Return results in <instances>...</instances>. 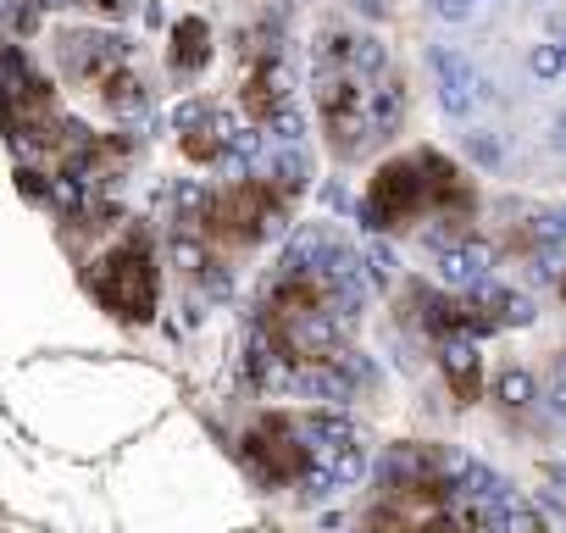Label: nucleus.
I'll return each mask as SVG.
<instances>
[{
    "label": "nucleus",
    "instance_id": "nucleus-1",
    "mask_svg": "<svg viewBox=\"0 0 566 533\" xmlns=\"http://www.w3.org/2000/svg\"><path fill=\"white\" fill-rule=\"evenodd\" d=\"M56 45H62L56 51L62 56V73L78 79V84H101V79H112L128 62V40L112 34V29H67Z\"/></svg>",
    "mask_w": 566,
    "mask_h": 533
},
{
    "label": "nucleus",
    "instance_id": "nucleus-2",
    "mask_svg": "<svg viewBox=\"0 0 566 533\" xmlns=\"http://www.w3.org/2000/svg\"><path fill=\"white\" fill-rule=\"evenodd\" d=\"M428 67L439 73V106H444V117H467L472 112V90H478V67L461 56V51H444V45H433L428 51Z\"/></svg>",
    "mask_w": 566,
    "mask_h": 533
},
{
    "label": "nucleus",
    "instance_id": "nucleus-3",
    "mask_svg": "<svg viewBox=\"0 0 566 533\" xmlns=\"http://www.w3.org/2000/svg\"><path fill=\"white\" fill-rule=\"evenodd\" d=\"M494 266V250L483 239H455L439 250V284L444 290H478Z\"/></svg>",
    "mask_w": 566,
    "mask_h": 533
},
{
    "label": "nucleus",
    "instance_id": "nucleus-4",
    "mask_svg": "<svg viewBox=\"0 0 566 533\" xmlns=\"http://www.w3.org/2000/svg\"><path fill=\"white\" fill-rule=\"evenodd\" d=\"M101 101H106V112H112V117H139V112L150 106L145 84H139L128 67H117L112 79H101Z\"/></svg>",
    "mask_w": 566,
    "mask_h": 533
},
{
    "label": "nucleus",
    "instance_id": "nucleus-5",
    "mask_svg": "<svg viewBox=\"0 0 566 533\" xmlns=\"http://www.w3.org/2000/svg\"><path fill=\"white\" fill-rule=\"evenodd\" d=\"M266 173H272L277 195H301V189H306V178H312V161H306V150H301V145H277V156L266 161Z\"/></svg>",
    "mask_w": 566,
    "mask_h": 533
},
{
    "label": "nucleus",
    "instance_id": "nucleus-6",
    "mask_svg": "<svg viewBox=\"0 0 566 533\" xmlns=\"http://www.w3.org/2000/svg\"><path fill=\"white\" fill-rule=\"evenodd\" d=\"M206 56H211V34H206V23H200V18L178 23V51H172V67H178V73H195V67H206Z\"/></svg>",
    "mask_w": 566,
    "mask_h": 533
},
{
    "label": "nucleus",
    "instance_id": "nucleus-7",
    "mask_svg": "<svg viewBox=\"0 0 566 533\" xmlns=\"http://www.w3.org/2000/svg\"><path fill=\"white\" fill-rule=\"evenodd\" d=\"M400 112H406V90L395 79L378 84V90H367V123H373V134H389L400 123Z\"/></svg>",
    "mask_w": 566,
    "mask_h": 533
},
{
    "label": "nucleus",
    "instance_id": "nucleus-8",
    "mask_svg": "<svg viewBox=\"0 0 566 533\" xmlns=\"http://www.w3.org/2000/svg\"><path fill=\"white\" fill-rule=\"evenodd\" d=\"M384 67H389V51H384V40H373V34H361V40H350V79H384Z\"/></svg>",
    "mask_w": 566,
    "mask_h": 533
},
{
    "label": "nucleus",
    "instance_id": "nucleus-9",
    "mask_svg": "<svg viewBox=\"0 0 566 533\" xmlns=\"http://www.w3.org/2000/svg\"><path fill=\"white\" fill-rule=\"evenodd\" d=\"M266 134H272L277 145H301V139H306V117H301V106H290V101L272 106V112H266Z\"/></svg>",
    "mask_w": 566,
    "mask_h": 533
},
{
    "label": "nucleus",
    "instance_id": "nucleus-10",
    "mask_svg": "<svg viewBox=\"0 0 566 533\" xmlns=\"http://www.w3.org/2000/svg\"><path fill=\"white\" fill-rule=\"evenodd\" d=\"M467 156L478 161V167H500L505 161V145H500V134H467Z\"/></svg>",
    "mask_w": 566,
    "mask_h": 533
},
{
    "label": "nucleus",
    "instance_id": "nucleus-11",
    "mask_svg": "<svg viewBox=\"0 0 566 533\" xmlns=\"http://www.w3.org/2000/svg\"><path fill=\"white\" fill-rule=\"evenodd\" d=\"M494 395H500L505 406H527V400H533V378H527L522 367H511V373H500V384H494Z\"/></svg>",
    "mask_w": 566,
    "mask_h": 533
},
{
    "label": "nucleus",
    "instance_id": "nucleus-12",
    "mask_svg": "<svg viewBox=\"0 0 566 533\" xmlns=\"http://www.w3.org/2000/svg\"><path fill=\"white\" fill-rule=\"evenodd\" d=\"M527 73L533 79H560L566 67H560V45H533L527 51Z\"/></svg>",
    "mask_w": 566,
    "mask_h": 533
},
{
    "label": "nucleus",
    "instance_id": "nucleus-13",
    "mask_svg": "<svg viewBox=\"0 0 566 533\" xmlns=\"http://www.w3.org/2000/svg\"><path fill=\"white\" fill-rule=\"evenodd\" d=\"M478 7H472V0H433V18L439 23H467Z\"/></svg>",
    "mask_w": 566,
    "mask_h": 533
},
{
    "label": "nucleus",
    "instance_id": "nucleus-14",
    "mask_svg": "<svg viewBox=\"0 0 566 533\" xmlns=\"http://www.w3.org/2000/svg\"><path fill=\"white\" fill-rule=\"evenodd\" d=\"M549 145H555V150H566V112L549 123Z\"/></svg>",
    "mask_w": 566,
    "mask_h": 533
},
{
    "label": "nucleus",
    "instance_id": "nucleus-15",
    "mask_svg": "<svg viewBox=\"0 0 566 533\" xmlns=\"http://www.w3.org/2000/svg\"><path fill=\"white\" fill-rule=\"evenodd\" d=\"M84 7H95V12H128L134 0H84Z\"/></svg>",
    "mask_w": 566,
    "mask_h": 533
},
{
    "label": "nucleus",
    "instance_id": "nucleus-16",
    "mask_svg": "<svg viewBox=\"0 0 566 533\" xmlns=\"http://www.w3.org/2000/svg\"><path fill=\"white\" fill-rule=\"evenodd\" d=\"M560 67H566V40H560Z\"/></svg>",
    "mask_w": 566,
    "mask_h": 533
},
{
    "label": "nucleus",
    "instance_id": "nucleus-17",
    "mask_svg": "<svg viewBox=\"0 0 566 533\" xmlns=\"http://www.w3.org/2000/svg\"><path fill=\"white\" fill-rule=\"evenodd\" d=\"M472 7H483V0H472Z\"/></svg>",
    "mask_w": 566,
    "mask_h": 533
}]
</instances>
